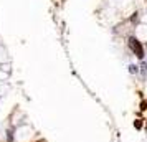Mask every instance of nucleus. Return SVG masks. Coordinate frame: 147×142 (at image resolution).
I'll return each instance as SVG.
<instances>
[{
    "mask_svg": "<svg viewBox=\"0 0 147 142\" xmlns=\"http://www.w3.org/2000/svg\"><path fill=\"white\" fill-rule=\"evenodd\" d=\"M129 46H131V50H132L134 53L137 55L139 58H142L144 56V50H142V45H140L139 40H136V38H129Z\"/></svg>",
    "mask_w": 147,
    "mask_h": 142,
    "instance_id": "nucleus-1",
    "label": "nucleus"
},
{
    "mask_svg": "<svg viewBox=\"0 0 147 142\" xmlns=\"http://www.w3.org/2000/svg\"><path fill=\"white\" fill-rule=\"evenodd\" d=\"M134 126H136L137 129H140V127H142V122H140V121H136V122H134Z\"/></svg>",
    "mask_w": 147,
    "mask_h": 142,
    "instance_id": "nucleus-2",
    "label": "nucleus"
}]
</instances>
